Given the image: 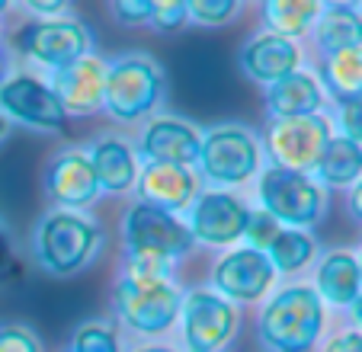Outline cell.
Segmentation results:
<instances>
[{
  "label": "cell",
  "instance_id": "cell-1",
  "mask_svg": "<svg viewBox=\"0 0 362 352\" xmlns=\"http://www.w3.org/2000/svg\"><path fill=\"white\" fill-rule=\"evenodd\" d=\"M324 327V307L317 291L295 285L279 291L260 317V336L276 352H308Z\"/></svg>",
  "mask_w": 362,
  "mask_h": 352
},
{
  "label": "cell",
  "instance_id": "cell-2",
  "mask_svg": "<svg viewBox=\"0 0 362 352\" xmlns=\"http://www.w3.org/2000/svg\"><path fill=\"white\" fill-rule=\"evenodd\" d=\"M119 314L125 324L141 333H158L173 324L180 311V295L167 278H148V276H125L116 291Z\"/></svg>",
  "mask_w": 362,
  "mask_h": 352
},
{
  "label": "cell",
  "instance_id": "cell-3",
  "mask_svg": "<svg viewBox=\"0 0 362 352\" xmlns=\"http://www.w3.org/2000/svg\"><path fill=\"white\" fill-rule=\"evenodd\" d=\"M160 93V74L158 68L144 58H125L106 71V109L116 119H138L144 115Z\"/></svg>",
  "mask_w": 362,
  "mask_h": 352
},
{
  "label": "cell",
  "instance_id": "cell-4",
  "mask_svg": "<svg viewBox=\"0 0 362 352\" xmlns=\"http://www.w3.org/2000/svg\"><path fill=\"white\" fill-rule=\"evenodd\" d=\"M96 228L77 215H52L39 228V257L52 272H74L93 257Z\"/></svg>",
  "mask_w": 362,
  "mask_h": 352
},
{
  "label": "cell",
  "instance_id": "cell-5",
  "mask_svg": "<svg viewBox=\"0 0 362 352\" xmlns=\"http://www.w3.org/2000/svg\"><path fill=\"white\" fill-rule=\"evenodd\" d=\"M125 237H129L132 253H144V257H158L164 263L183 257L192 244V234L177 221L173 215L151 205H135L125 218Z\"/></svg>",
  "mask_w": 362,
  "mask_h": 352
},
{
  "label": "cell",
  "instance_id": "cell-6",
  "mask_svg": "<svg viewBox=\"0 0 362 352\" xmlns=\"http://www.w3.org/2000/svg\"><path fill=\"white\" fill-rule=\"evenodd\" d=\"M263 209L286 224H311L321 215V192L308 176L295 173V170L273 167L263 173L260 183Z\"/></svg>",
  "mask_w": 362,
  "mask_h": 352
},
{
  "label": "cell",
  "instance_id": "cell-7",
  "mask_svg": "<svg viewBox=\"0 0 362 352\" xmlns=\"http://www.w3.org/2000/svg\"><path fill=\"white\" fill-rule=\"evenodd\" d=\"M330 141V125L321 115H301V119H279L269 129V151L282 170H301L317 167L324 148Z\"/></svg>",
  "mask_w": 362,
  "mask_h": 352
},
{
  "label": "cell",
  "instance_id": "cell-8",
  "mask_svg": "<svg viewBox=\"0 0 362 352\" xmlns=\"http://www.w3.org/2000/svg\"><path fill=\"white\" fill-rule=\"evenodd\" d=\"M16 45L26 54L39 58L42 64L55 71H64L77 64L87 52V35L77 23L71 20H48V23H33L20 33Z\"/></svg>",
  "mask_w": 362,
  "mask_h": 352
},
{
  "label": "cell",
  "instance_id": "cell-9",
  "mask_svg": "<svg viewBox=\"0 0 362 352\" xmlns=\"http://www.w3.org/2000/svg\"><path fill=\"white\" fill-rule=\"evenodd\" d=\"M199 160L215 183H244L257 170V144L244 129H215L202 141Z\"/></svg>",
  "mask_w": 362,
  "mask_h": 352
},
{
  "label": "cell",
  "instance_id": "cell-10",
  "mask_svg": "<svg viewBox=\"0 0 362 352\" xmlns=\"http://www.w3.org/2000/svg\"><path fill=\"white\" fill-rule=\"evenodd\" d=\"M183 330L192 352H215L234 333V307L212 291H192L183 305Z\"/></svg>",
  "mask_w": 362,
  "mask_h": 352
},
{
  "label": "cell",
  "instance_id": "cell-11",
  "mask_svg": "<svg viewBox=\"0 0 362 352\" xmlns=\"http://www.w3.org/2000/svg\"><path fill=\"white\" fill-rule=\"evenodd\" d=\"M0 102L10 115L23 119L29 125H39V129H55V125L64 122V106L55 96V90L45 87L35 77H13L10 83H4L0 90Z\"/></svg>",
  "mask_w": 362,
  "mask_h": 352
},
{
  "label": "cell",
  "instance_id": "cell-12",
  "mask_svg": "<svg viewBox=\"0 0 362 352\" xmlns=\"http://www.w3.org/2000/svg\"><path fill=\"white\" fill-rule=\"evenodd\" d=\"M250 211L228 192H205L192 209V234L205 244H231L244 237Z\"/></svg>",
  "mask_w": 362,
  "mask_h": 352
},
{
  "label": "cell",
  "instance_id": "cell-13",
  "mask_svg": "<svg viewBox=\"0 0 362 352\" xmlns=\"http://www.w3.org/2000/svg\"><path fill=\"white\" fill-rule=\"evenodd\" d=\"M273 282V263L260 250H234L215 266V285L238 301H253Z\"/></svg>",
  "mask_w": 362,
  "mask_h": 352
},
{
  "label": "cell",
  "instance_id": "cell-14",
  "mask_svg": "<svg viewBox=\"0 0 362 352\" xmlns=\"http://www.w3.org/2000/svg\"><path fill=\"white\" fill-rule=\"evenodd\" d=\"M55 96L62 100L64 112H96L103 106V96H106V68H103L96 58H81L77 64L58 71L55 77Z\"/></svg>",
  "mask_w": 362,
  "mask_h": 352
},
{
  "label": "cell",
  "instance_id": "cell-15",
  "mask_svg": "<svg viewBox=\"0 0 362 352\" xmlns=\"http://www.w3.org/2000/svg\"><path fill=\"white\" fill-rule=\"evenodd\" d=\"M138 192L144 196V205L170 215V211L189 205L192 192H196V176L186 167H173V163H148Z\"/></svg>",
  "mask_w": 362,
  "mask_h": 352
},
{
  "label": "cell",
  "instance_id": "cell-16",
  "mask_svg": "<svg viewBox=\"0 0 362 352\" xmlns=\"http://www.w3.org/2000/svg\"><path fill=\"white\" fill-rule=\"evenodd\" d=\"M141 151L151 157V163H173V167H189L192 160H199L202 141L199 135L183 122L173 119H160V122L148 125L141 138Z\"/></svg>",
  "mask_w": 362,
  "mask_h": 352
},
{
  "label": "cell",
  "instance_id": "cell-17",
  "mask_svg": "<svg viewBox=\"0 0 362 352\" xmlns=\"http://www.w3.org/2000/svg\"><path fill=\"white\" fill-rule=\"evenodd\" d=\"M240 61H244V71L253 81L276 83L282 77L295 74V68H298V48L288 39H282V35H260V39H253L244 48Z\"/></svg>",
  "mask_w": 362,
  "mask_h": 352
},
{
  "label": "cell",
  "instance_id": "cell-18",
  "mask_svg": "<svg viewBox=\"0 0 362 352\" xmlns=\"http://www.w3.org/2000/svg\"><path fill=\"white\" fill-rule=\"evenodd\" d=\"M96 176L90 167V157L83 154H64L48 173V192L62 205H83L96 196Z\"/></svg>",
  "mask_w": 362,
  "mask_h": 352
},
{
  "label": "cell",
  "instance_id": "cell-19",
  "mask_svg": "<svg viewBox=\"0 0 362 352\" xmlns=\"http://www.w3.org/2000/svg\"><path fill=\"white\" fill-rule=\"evenodd\" d=\"M321 106V90L308 74H288L269 87V109L279 119H301V115H317Z\"/></svg>",
  "mask_w": 362,
  "mask_h": 352
},
{
  "label": "cell",
  "instance_id": "cell-20",
  "mask_svg": "<svg viewBox=\"0 0 362 352\" xmlns=\"http://www.w3.org/2000/svg\"><path fill=\"white\" fill-rule=\"evenodd\" d=\"M96 186L110 192H122L135 183V157L122 141H100L90 154Z\"/></svg>",
  "mask_w": 362,
  "mask_h": 352
},
{
  "label": "cell",
  "instance_id": "cell-21",
  "mask_svg": "<svg viewBox=\"0 0 362 352\" xmlns=\"http://www.w3.org/2000/svg\"><path fill=\"white\" fill-rule=\"evenodd\" d=\"M317 288L334 305H353L362 295V272L349 253H330L317 272Z\"/></svg>",
  "mask_w": 362,
  "mask_h": 352
},
{
  "label": "cell",
  "instance_id": "cell-22",
  "mask_svg": "<svg viewBox=\"0 0 362 352\" xmlns=\"http://www.w3.org/2000/svg\"><path fill=\"white\" fill-rule=\"evenodd\" d=\"M324 81H327L330 93L337 100L362 102V48H346V52H334L324 64Z\"/></svg>",
  "mask_w": 362,
  "mask_h": 352
},
{
  "label": "cell",
  "instance_id": "cell-23",
  "mask_svg": "<svg viewBox=\"0 0 362 352\" xmlns=\"http://www.w3.org/2000/svg\"><path fill=\"white\" fill-rule=\"evenodd\" d=\"M317 39L334 52H346V48H362V16L349 7H330L321 13V23H317Z\"/></svg>",
  "mask_w": 362,
  "mask_h": 352
},
{
  "label": "cell",
  "instance_id": "cell-24",
  "mask_svg": "<svg viewBox=\"0 0 362 352\" xmlns=\"http://www.w3.org/2000/svg\"><path fill=\"white\" fill-rule=\"evenodd\" d=\"M317 173H321L324 183L334 186L353 183L362 173V144L349 141V138H330L321 160H317Z\"/></svg>",
  "mask_w": 362,
  "mask_h": 352
},
{
  "label": "cell",
  "instance_id": "cell-25",
  "mask_svg": "<svg viewBox=\"0 0 362 352\" xmlns=\"http://www.w3.org/2000/svg\"><path fill=\"white\" fill-rule=\"evenodd\" d=\"M317 13H321V7H317V4H308V0H273V4H267V10H263L273 35H282V39L301 35L317 20Z\"/></svg>",
  "mask_w": 362,
  "mask_h": 352
},
{
  "label": "cell",
  "instance_id": "cell-26",
  "mask_svg": "<svg viewBox=\"0 0 362 352\" xmlns=\"http://www.w3.org/2000/svg\"><path fill=\"white\" fill-rule=\"evenodd\" d=\"M311 250H315V244L301 230H279L276 240L269 244V263L282 272H295L311 259Z\"/></svg>",
  "mask_w": 362,
  "mask_h": 352
},
{
  "label": "cell",
  "instance_id": "cell-27",
  "mask_svg": "<svg viewBox=\"0 0 362 352\" xmlns=\"http://www.w3.org/2000/svg\"><path fill=\"white\" fill-rule=\"evenodd\" d=\"M276 234H279V221H276L269 211H253L250 218H247V228H244V237H250L253 250H260L263 247L269 250V244L276 240Z\"/></svg>",
  "mask_w": 362,
  "mask_h": 352
},
{
  "label": "cell",
  "instance_id": "cell-28",
  "mask_svg": "<svg viewBox=\"0 0 362 352\" xmlns=\"http://www.w3.org/2000/svg\"><path fill=\"white\" fill-rule=\"evenodd\" d=\"M74 352H119V343L106 327H83L74 336Z\"/></svg>",
  "mask_w": 362,
  "mask_h": 352
},
{
  "label": "cell",
  "instance_id": "cell-29",
  "mask_svg": "<svg viewBox=\"0 0 362 352\" xmlns=\"http://www.w3.org/2000/svg\"><path fill=\"white\" fill-rule=\"evenodd\" d=\"M189 13L202 23H225L234 13V4L231 0H192Z\"/></svg>",
  "mask_w": 362,
  "mask_h": 352
},
{
  "label": "cell",
  "instance_id": "cell-30",
  "mask_svg": "<svg viewBox=\"0 0 362 352\" xmlns=\"http://www.w3.org/2000/svg\"><path fill=\"white\" fill-rule=\"evenodd\" d=\"M0 352H39V343L29 330L20 327H0Z\"/></svg>",
  "mask_w": 362,
  "mask_h": 352
},
{
  "label": "cell",
  "instance_id": "cell-31",
  "mask_svg": "<svg viewBox=\"0 0 362 352\" xmlns=\"http://www.w3.org/2000/svg\"><path fill=\"white\" fill-rule=\"evenodd\" d=\"M186 16H189V7H186V4H177V0L154 4V10H151V20L158 23L160 29H177Z\"/></svg>",
  "mask_w": 362,
  "mask_h": 352
},
{
  "label": "cell",
  "instance_id": "cell-32",
  "mask_svg": "<svg viewBox=\"0 0 362 352\" xmlns=\"http://www.w3.org/2000/svg\"><path fill=\"white\" fill-rule=\"evenodd\" d=\"M340 125L349 141L362 144V102H346L340 112Z\"/></svg>",
  "mask_w": 362,
  "mask_h": 352
},
{
  "label": "cell",
  "instance_id": "cell-33",
  "mask_svg": "<svg viewBox=\"0 0 362 352\" xmlns=\"http://www.w3.org/2000/svg\"><path fill=\"white\" fill-rule=\"evenodd\" d=\"M151 10H154V4H148V0L116 4V16H119L122 23H144V20H151Z\"/></svg>",
  "mask_w": 362,
  "mask_h": 352
},
{
  "label": "cell",
  "instance_id": "cell-34",
  "mask_svg": "<svg viewBox=\"0 0 362 352\" xmlns=\"http://www.w3.org/2000/svg\"><path fill=\"white\" fill-rule=\"evenodd\" d=\"M324 352H362V333H343Z\"/></svg>",
  "mask_w": 362,
  "mask_h": 352
},
{
  "label": "cell",
  "instance_id": "cell-35",
  "mask_svg": "<svg viewBox=\"0 0 362 352\" xmlns=\"http://www.w3.org/2000/svg\"><path fill=\"white\" fill-rule=\"evenodd\" d=\"M353 211H356V215L362 218V183H359V186H356V189H353Z\"/></svg>",
  "mask_w": 362,
  "mask_h": 352
},
{
  "label": "cell",
  "instance_id": "cell-36",
  "mask_svg": "<svg viewBox=\"0 0 362 352\" xmlns=\"http://www.w3.org/2000/svg\"><path fill=\"white\" fill-rule=\"evenodd\" d=\"M35 10H39V13H58V7H62V4H33Z\"/></svg>",
  "mask_w": 362,
  "mask_h": 352
},
{
  "label": "cell",
  "instance_id": "cell-37",
  "mask_svg": "<svg viewBox=\"0 0 362 352\" xmlns=\"http://www.w3.org/2000/svg\"><path fill=\"white\" fill-rule=\"evenodd\" d=\"M7 240H4V234H0V269H4V263H7Z\"/></svg>",
  "mask_w": 362,
  "mask_h": 352
},
{
  "label": "cell",
  "instance_id": "cell-38",
  "mask_svg": "<svg viewBox=\"0 0 362 352\" xmlns=\"http://www.w3.org/2000/svg\"><path fill=\"white\" fill-rule=\"evenodd\" d=\"M353 307H356V320H359V324H362V295L353 301Z\"/></svg>",
  "mask_w": 362,
  "mask_h": 352
},
{
  "label": "cell",
  "instance_id": "cell-39",
  "mask_svg": "<svg viewBox=\"0 0 362 352\" xmlns=\"http://www.w3.org/2000/svg\"><path fill=\"white\" fill-rule=\"evenodd\" d=\"M138 352H173V349H164V346H144V349H138Z\"/></svg>",
  "mask_w": 362,
  "mask_h": 352
},
{
  "label": "cell",
  "instance_id": "cell-40",
  "mask_svg": "<svg viewBox=\"0 0 362 352\" xmlns=\"http://www.w3.org/2000/svg\"><path fill=\"white\" fill-rule=\"evenodd\" d=\"M4 131H7V125H4V119H0V135H4Z\"/></svg>",
  "mask_w": 362,
  "mask_h": 352
},
{
  "label": "cell",
  "instance_id": "cell-41",
  "mask_svg": "<svg viewBox=\"0 0 362 352\" xmlns=\"http://www.w3.org/2000/svg\"><path fill=\"white\" fill-rule=\"evenodd\" d=\"M0 74H4V58H0Z\"/></svg>",
  "mask_w": 362,
  "mask_h": 352
},
{
  "label": "cell",
  "instance_id": "cell-42",
  "mask_svg": "<svg viewBox=\"0 0 362 352\" xmlns=\"http://www.w3.org/2000/svg\"><path fill=\"white\" fill-rule=\"evenodd\" d=\"M359 272H362V266H359Z\"/></svg>",
  "mask_w": 362,
  "mask_h": 352
}]
</instances>
